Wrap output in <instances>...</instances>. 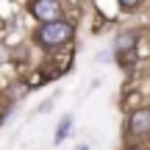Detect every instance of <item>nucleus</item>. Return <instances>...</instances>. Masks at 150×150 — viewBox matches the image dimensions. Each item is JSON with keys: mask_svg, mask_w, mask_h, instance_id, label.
Wrapping results in <instances>:
<instances>
[{"mask_svg": "<svg viewBox=\"0 0 150 150\" xmlns=\"http://www.w3.org/2000/svg\"><path fill=\"white\" fill-rule=\"evenodd\" d=\"M136 39H139V33L136 31H122L117 36V42H114V47H117V56H128L136 50Z\"/></svg>", "mask_w": 150, "mask_h": 150, "instance_id": "obj_4", "label": "nucleus"}, {"mask_svg": "<svg viewBox=\"0 0 150 150\" xmlns=\"http://www.w3.org/2000/svg\"><path fill=\"white\" fill-rule=\"evenodd\" d=\"M0 61H3V50H0Z\"/></svg>", "mask_w": 150, "mask_h": 150, "instance_id": "obj_9", "label": "nucleus"}, {"mask_svg": "<svg viewBox=\"0 0 150 150\" xmlns=\"http://www.w3.org/2000/svg\"><path fill=\"white\" fill-rule=\"evenodd\" d=\"M128 131L134 139H147V134H150V111L147 108H136L128 117Z\"/></svg>", "mask_w": 150, "mask_h": 150, "instance_id": "obj_3", "label": "nucleus"}, {"mask_svg": "<svg viewBox=\"0 0 150 150\" xmlns=\"http://www.w3.org/2000/svg\"><path fill=\"white\" fill-rule=\"evenodd\" d=\"M128 150H145V147H139V145H134V147H128Z\"/></svg>", "mask_w": 150, "mask_h": 150, "instance_id": "obj_7", "label": "nucleus"}, {"mask_svg": "<svg viewBox=\"0 0 150 150\" xmlns=\"http://www.w3.org/2000/svg\"><path fill=\"white\" fill-rule=\"evenodd\" d=\"M139 3H142V0H120V6H122V8H136Z\"/></svg>", "mask_w": 150, "mask_h": 150, "instance_id": "obj_6", "label": "nucleus"}, {"mask_svg": "<svg viewBox=\"0 0 150 150\" xmlns=\"http://www.w3.org/2000/svg\"><path fill=\"white\" fill-rule=\"evenodd\" d=\"M31 3H33V0H31Z\"/></svg>", "mask_w": 150, "mask_h": 150, "instance_id": "obj_10", "label": "nucleus"}, {"mask_svg": "<svg viewBox=\"0 0 150 150\" xmlns=\"http://www.w3.org/2000/svg\"><path fill=\"white\" fill-rule=\"evenodd\" d=\"M70 131H72V117L70 114H64L61 117V122L56 125V136H53V145H61V142L70 136Z\"/></svg>", "mask_w": 150, "mask_h": 150, "instance_id": "obj_5", "label": "nucleus"}, {"mask_svg": "<svg viewBox=\"0 0 150 150\" xmlns=\"http://www.w3.org/2000/svg\"><path fill=\"white\" fill-rule=\"evenodd\" d=\"M72 33H75V28L67 20H56V22H47V25H39L36 42L42 45L45 50H56V47H61V45L70 42Z\"/></svg>", "mask_w": 150, "mask_h": 150, "instance_id": "obj_1", "label": "nucleus"}, {"mask_svg": "<svg viewBox=\"0 0 150 150\" xmlns=\"http://www.w3.org/2000/svg\"><path fill=\"white\" fill-rule=\"evenodd\" d=\"M78 150H89V145H81V147H78Z\"/></svg>", "mask_w": 150, "mask_h": 150, "instance_id": "obj_8", "label": "nucleus"}, {"mask_svg": "<svg viewBox=\"0 0 150 150\" xmlns=\"http://www.w3.org/2000/svg\"><path fill=\"white\" fill-rule=\"evenodd\" d=\"M31 11H33V17H36L42 25L56 22V20H64V17H61L59 0H33V3H31Z\"/></svg>", "mask_w": 150, "mask_h": 150, "instance_id": "obj_2", "label": "nucleus"}]
</instances>
